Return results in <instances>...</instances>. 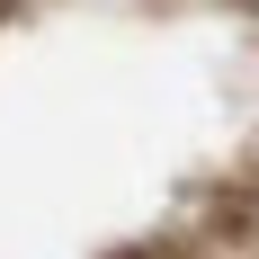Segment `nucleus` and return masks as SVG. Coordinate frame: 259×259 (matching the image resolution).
I'll return each mask as SVG.
<instances>
[{"mask_svg":"<svg viewBox=\"0 0 259 259\" xmlns=\"http://www.w3.org/2000/svg\"><path fill=\"white\" fill-rule=\"evenodd\" d=\"M250 9H259V0H250Z\"/></svg>","mask_w":259,"mask_h":259,"instance_id":"f257e3e1","label":"nucleus"}]
</instances>
